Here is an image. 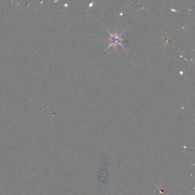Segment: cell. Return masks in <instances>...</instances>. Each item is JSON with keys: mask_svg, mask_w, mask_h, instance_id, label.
<instances>
[{"mask_svg": "<svg viewBox=\"0 0 195 195\" xmlns=\"http://www.w3.org/2000/svg\"><path fill=\"white\" fill-rule=\"evenodd\" d=\"M109 33V32H108ZM110 34V37H111V43H110L109 46L107 47V48L109 47L110 46H112V45H117V44H120L121 47L123 46L122 45V43H121V37L122 36V34H121L120 35H117V34H112L109 33ZM124 48V47H123Z\"/></svg>", "mask_w": 195, "mask_h": 195, "instance_id": "cell-1", "label": "cell"}]
</instances>
